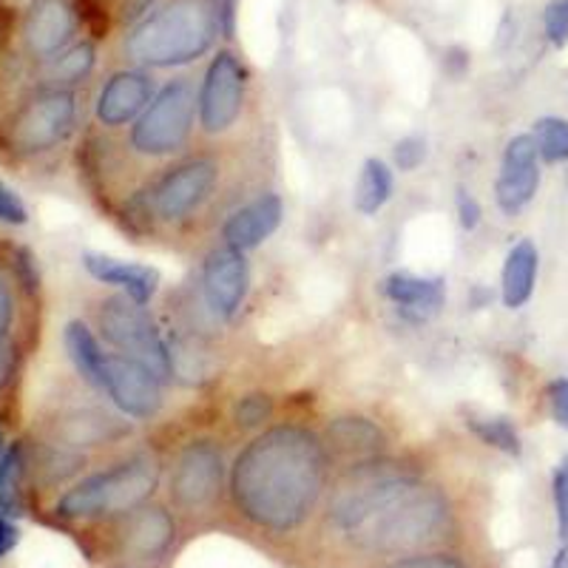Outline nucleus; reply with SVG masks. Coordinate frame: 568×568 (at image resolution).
<instances>
[{
  "label": "nucleus",
  "instance_id": "obj_32",
  "mask_svg": "<svg viewBox=\"0 0 568 568\" xmlns=\"http://www.w3.org/2000/svg\"><path fill=\"white\" fill-rule=\"evenodd\" d=\"M27 355L29 349L18 338L0 333V400H7L14 393V387H18Z\"/></svg>",
  "mask_w": 568,
  "mask_h": 568
},
{
  "label": "nucleus",
  "instance_id": "obj_6",
  "mask_svg": "<svg viewBox=\"0 0 568 568\" xmlns=\"http://www.w3.org/2000/svg\"><path fill=\"white\" fill-rule=\"evenodd\" d=\"M222 38L216 0H156L125 34V54L140 69H182Z\"/></svg>",
  "mask_w": 568,
  "mask_h": 568
},
{
  "label": "nucleus",
  "instance_id": "obj_2",
  "mask_svg": "<svg viewBox=\"0 0 568 568\" xmlns=\"http://www.w3.org/2000/svg\"><path fill=\"white\" fill-rule=\"evenodd\" d=\"M247 162L240 142L205 145L185 151L176 160L151 171L140 185L114 207V220L142 240H196L242 202L247 187Z\"/></svg>",
  "mask_w": 568,
  "mask_h": 568
},
{
  "label": "nucleus",
  "instance_id": "obj_9",
  "mask_svg": "<svg viewBox=\"0 0 568 568\" xmlns=\"http://www.w3.org/2000/svg\"><path fill=\"white\" fill-rule=\"evenodd\" d=\"M83 535L94 540V557L103 568H171L185 529L171 506L154 497Z\"/></svg>",
  "mask_w": 568,
  "mask_h": 568
},
{
  "label": "nucleus",
  "instance_id": "obj_5",
  "mask_svg": "<svg viewBox=\"0 0 568 568\" xmlns=\"http://www.w3.org/2000/svg\"><path fill=\"white\" fill-rule=\"evenodd\" d=\"M231 449L220 429H187L162 449L165 504L180 517L182 529H211L225 517Z\"/></svg>",
  "mask_w": 568,
  "mask_h": 568
},
{
  "label": "nucleus",
  "instance_id": "obj_34",
  "mask_svg": "<svg viewBox=\"0 0 568 568\" xmlns=\"http://www.w3.org/2000/svg\"><path fill=\"white\" fill-rule=\"evenodd\" d=\"M551 504H555L557 537H568V453L557 460L551 471Z\"/></svg>",
  "mask_w": 568,
  "mask_h": 568
},
{
  "label": "nucleus",
  "instance_id": "obj_1",
  "mask_svg": "<svg viewBox=\"0 0 568 568\" xmlns=\"http://www.w3.org/2000/svg\"><path fill=\"white\" fill-rule=\"evenodd\" d=\"M336 464L318 424L276 418L231 455L225 515L247 537L291 546L316 531Z\"/></svg>",
  "mask_w": 568,
  "mask_h": 568
},
{
  "label": "nucleus",
  "instance_id": "obj_29",
  "mask_svg": "<svg viewBox=\"0 0 568 568\" xmlns=\"http://www.w3.org/2000/svg\"><path fill=\"white\" fill-rule=\"evenodd\" d=\"M278 415V400L273 393L265 389H251V393L233 398L231 409H227V426H231L233 435H242V438H251L258 429H265L267 424H273Z\"/></svg>",
  "mask_w": 568,
  "mask_h": 568
},
{
  "label": "nucleus",
  "instance_id": "obj_23",
  "mask_svg": "<svg viewBox=\"0 0 568 568\" xmlns=\"http://www.w3.org/2000/svg\"><path fill=\"white\" fill-rule=\"evenodd\" d=\"M63 349L71 369H74V375H78V382L83 384V387H89L91 393H98L100 373H103V358L109 349H105V344L100 342V336L94 333L89 318L78 316L65 322Z\"/></svg>",
  "mask_w": 568,
  "mask_h": 568
},
{
  "label": "nucleus",
  "instance_id": "obj_37",
  "mask_svg": "<svg viewBox=\"0 0 568 568\" xmlns=\"http://www.w3.org/2000/svg\"><path fill=\"white\" fill-rule=\"evenodd\" d=\"M0 222L7 227H27L29 225V205L12 185L0 180Z\"/></svg>",
  "mask_w": 568,
  "mask_h": 568
},
{
  "label": "nucleus",
  "instance_id": "obj_41",
  "mask_svg": "<svg viewBox=\"0 0 568 568\" xmlns=\"http://www.w3.org/2000/svg\"><path fill=\"white\" fill-rule=\"evenodd\" d=\"M549 568H568V537H562L560 540V549H557V555L551 557Z\"/></svg>",
  "mask_w": 568,
  "mask_h": 568
},
{
  "label": "nucleus",
  "instance_id": "obj_42",
  "mask_svg": "<svg viewBox=\"0 0 568 568\" xmlns=\"http://www.w3.org/2000/svg\"><path fill=\"white\" fill-rule=\"evenodd\" d=\"M7 424H3V420H0V458H3V449H7Z\"/></svg>",
  "mask_w": 568,
  "mask_h": 568
},
{
  "label": "nucleus",
  "instance_id": "obj_4",
  "mask_svg": "<svg viewBox=\"0 0 568 568\" xmlns=\"http://www.w3.org/2000/svg\"><path fill=\"white\" fill-rule=\"evenodd\" d=\"M162 489V449L129 444L105 455L49 500V520L58 529L89 531L154 500Z\"/></svg>",
  "mask_w": 568,
  "mask_h": 568
},
{
  "label": "nucleus",
  "instance_id": "obj_30",
  "mask_svg": "<svg viewBox=\"0 0 568 568\" xmlns=\"http://www.w3.org/2000/svg\"><path fill=\"white\" fill-rule=\"evenodd\" d=\"M531 140L537 145L542 165H566L568 162V120L560 114L537 116L531 125Z\"/></svg>",
  "mask_w": 568,
  "mask_h": 568
},
{
  "label": "nucleus",
  "instance_id": "obj_18",
  "mask_svg": "<svg viewBox=\"0 0 568 568\" xmlns=\"http://www.w3.org/2000/svg\"><path fill=\"white\" fill-rule=\"evenodd\" d=\"M318 429L336 469L393 453V435L387 433V426L358 409L329 415L318 424Z\"/></svg>",
  "mask_w": 568,
  "mask_h": 568
},
{
  "label": "nucleus",
  "instance_id": "obj_43",
  "mask_svg": "<svg viewBox=\"0 0 568 568\" xmlns=\"http://www.w3.org/2000/svg\"><path fill=\"white\" fill-rule=\"evenodd\" d=\"M0 114H3V109H0Z\"/></svg>",
  "mask_w": 568,
  "mask_h": 568
},
{
  "label": "nucleus",
  "instance_id": "obj_22",
  "mask_svg": "<svg viewBox=\"0 0 568 568\" xmlns=\"http://www.w3.org/2000/svg\"><path fill=\"white\" fill-rule=\"evenodd\" d=\"M537 278H540V247L529 236H520L517 242H511L504 256V265H500L497 293H500V304L506 311H524L526 304L535 298Z\"/></svg>",
  "mask_w": 568,
  "mask_h": 568
},
{
  "label": "nucleus",
  "instance_id": "obj_21",
  "mask_svg": "<svg viewBox=\"0 0 568 568\" xmlns=\"http://www.w3.org/2000/svg\"><path fill=\"white\" fill-rule=\"evenodd\" d=\"M80 262H83V271L89 273V278H94L109 291L125 293L140 304L154 302L162 287V273L151 265H142V262H125V258L98 251H85Z\"/></svg>",
  "mask_w": 568,
  "mask_h": 568
},
{
  "label": "nucleus",
  "instance_id": "obj_26",
  "mask_svg": "<svg viewBox=\"0 0 568 568\" xmlns=\"http://www.w3.org/2000/svg\"><path fill=\"white\" fill-rule=\"evenodd\" d=\"M94 65H98V45L91 40H80V43L69 45L60 58L38 65V85L78 91V85L91 78Z\"/></svg>",
  "mask_w": 568,
  "mask_h": 568
},
{
  "label": "nucleus",
  "instance_id": "obj_38",
  "mask_svg": "<svg viewBox=\"0 0 568 568\" xmlns=\"http://www.w3.org/2000/svg\"><path fill=\"white\" fill-rule=\"evenodd\" d=\"M455 213H458V225L466 233H475L484 222V205L466 185L455 187Z\"/></svg>",
  "mask_w": 568,
  "mask_h": 568
},
{
  "label": "nucleus",
  "instance_id": "obj_28",
  "mask_svg": "<svg viewBox=\"0 0 568 568\" xmlns=\"http://www.w3.org/2000/svg\"><path fill=\"white\" fill-rule=\"evenodd\" d=\"M464 424L480 444L495 449V453L506 455V458H520L524 455V438H520V429H517L509 415L466 409Z\"/></svg>",
  "mask_w": 568,
  "mask_h": 568
},
{
  "label": "nucleus",
  "instance_id": "obj_8",
  "mask_svg": "<svg viewBox=\"0 0 568 568\" xmlns=\"http://www.w3.org/2000/svg\"><path fill=\"white\" fill-rule=\"evenodd\" d=\"M134 426L136 424L114 413L98 393H91L89 387L80 384L78 389L45 400L29 435L60 446V449H69V453L100 460L129 446L134 438Z\"/></svg>",
  "mask_w": 568,
  "mask_h": 568
},
{
  "label": "nucleus",
  "instance_id": "obj_36",
  "mask_svg": "<svg viewBox=\"0 0 568 568\" xmlns=\"http://www.w3.org/2000/svg\"><path fill=\"white\" fill-rule=\"evenodd\" d=\"M542 34L555 49L568 45V0H551L542 9Z\"/></svg>",
  "mask_w": 568,
  "mask_h": 568
},
{
  "label": "nucleus",
  "instance_id": "obj_17",
  "mask_svg": "<svg viewBox=\"0 0 568 568\" xmlns=\"http://www.w3.org/2000/svg\"><path fill=\"white\" fill-rule=\"evenodd\" d=\"M154 94V78L140 65L114 71L103 80L94 105H91V116H94L91 129L100 131V134H123L136 116L149 109Z\"/></svg>",
  "mask_w": 568,
  "mask_h": 568
},
{
  "label": "nucleus",
  "instance_id": "obj_11",
  "mask_svg": "<svg viewBox=\"0 0 568 568\" xmlns=\"http://www.w3.org/2000/svg\"><path fill=\"white\" fill-rule=\"evenodd\" d=\"M85 318L111 353L134 355L149 364L165 384H174L169 338L149 304H140L120 291L98 293L89 298Z\"/></svg>",
  "mask_w": 568,
  "mask_h": 568
},
{
  "label": "nucleus",
  "instance_id": "obj_7",
  "mask_svg": "<svg viewBox=\"0 0 568 568\" xmlns=\"http://www.w3.org/2000/svg\"><path fill=\"white\" fill-rule=\"evenodd\" d=\"M78 134V91L34 85L0 114V160L12 169H40L58 160Z\"/></svg>",
  "mask_w": 568,
  "mask_h": 568
},
{
  "label": "nucleus",
  "instance_id": "obj_16",
  "mask_svg": "<svg viewBox=\"0 0 568 568\" xmlns=\"http://www.w3.org/2000/svg\"><path fill=\"white\" fill-rule=\"evenodd\" d=\"M80 29L78 7L71 0H29L20 18V43L34 69L74 45Z\"/></svg>",
  "mask_w": 568,
  "mask_h": 568
},
{
  "label": "nucleus",
  "instance_id": "obj_25",
  "mask_svg": "<svg viewBox=\"0 0 568 568\" xmlns=\"http://www.w3.org/2000/svg\"><path fill=\"white\" fill-rule=\"evenodd\" d=\"M40 318L27 307L23 296H20L18 284H14L12 273H9L7 258L0 253V333L3 336H14L23 347L32 353L34 338L40 333Z\"/></svg>",
  "mask_w": 568,
  "mask_h": 568
},
{
  "label": "nucleus",
  "instance_id": "obj_33",
  "mask_svg": "<svg viewBox=\"0 0 568 568\" xmlns=\"http://www.w3.org/2000/svg\"><path fill=\"white\" fill-rule=\"evenodd\" d=\"M429 156V142L420 134H407L395 140L393 145V169L400 171V174H413Z\"/></svg>",
  "mask_w": 568,
  "mask_h": 568
},
{
  "label": "nucleus",
  "instance_id": "obj_3",
  "mask_svg": "<svg viewBox=\"0 0 568 568\" xmlns=\"http://www.w3.org/2000/svg\"><path fill=\"white\" fill-rule=\"evenodd\" d=\"M460 526L464 517L455 491L426 469L384 500L336 549L369 566L418 551L453 549Z\"/></svg>",
  "mask_w": 568,
  "mask_h": 568
},
{
  "label": "nucleus",
  "instance_id": "obj_14",
  "mask_svg": "<svg viewBox=\"0 0 568 568\" xmlns=\"http://www.w3.org/2000/svg\"><path fill=\"white\" fill-rule=\"evenodd\" d=\"M251 262L247 253L233 251L227 245H211L200 262L196 273V298L202 316L216 327H225L240 318L251 296Z\"/></svg>",
  "mask_w": 568,
  "mask_h": 568
},
{
  "label": "nucleus",
  "instance_id": "obj_39",
  "mask_svg": "<svg viewBox=\"0 0 568 568\" xmlns=\"http://www.w3.org/2000/svg\"><path fill=\"white\" fill-rule=\"evenodd\" d=\"M18 540H20L18 526L12 524V517L0 511V560L12 555V549L18 546Z\"/></svg>",
  "mask_w": 568,
  "mask_h": 568
},
{
  "label": "nucleus",
  "instance_id": "obj_31",
  "mask_svg": "<svg viewBox=\"0 0 568 568\" xmlns=\"http://www.w3.org/2000/svg\"><path fill=\"white\" fill-rule=\"evenodd\" d=\"M364 568H471V562L455 549H433L407 557H393V560L369 562Z\"/></svg>",
  "mask_w": 568,
  "mask_h": 568
},
{
  "label": "nucleus",
  "instance_id": "obj_24",
  "mask_svg": "<svg viewBox=\"0 0 568 568\" xmlns=\"http://www.w3.org/2000/svg\"><path fill=\"white\" fill-rule=\"evenodd\" d=\"M32 504V469H29L27 435L9 440L0 458V511L20 517Z\"/></svg>",
  "mask_w": 568,
  "mask_h": 568
},
{
  "label": "nucleus",
  "instance_id": "obj_15",
  "mask_svg": "<svg viewBox=\"0 0 568 568\" xmlns=\"http://www.w3.org/2000/svg\"><path fill=\"white\" fill-rule=\"evenodd\" d=\"M542 185V162L537 154V145L529 131L509 136L504 145V154L497 162V174L491 182V196H495L497 211L504 216L524 213L537 200Z\"/></svg>",
  "mask_w": 568,
  "mask_h": 568
},
{
  "label": "nucleus",
  "instance_id": "obj_13",
  "mask_svg": "<svg viewBox=\"0 0 568 568\" xmlns=\"http://www.w3.org/2000/svg\"><path fill=\"white\" fill-rule=\"evenodd\" d=\"M169 387L134 355L105 353L98 395L131 424H151L169 407Z\"/></svg>",
  "mask_w": 568,
  "mask_h": 568
},
{
  "label": "nucleus",
  "instance_id": "obj_10",
  "mask_svg": "<svg viewBox=\"0 0 568 568\" xmlns=\"http://www.w3.org/2000/svg\"><path fill=\"white\" fill-rule=\"evenodd\" d=\"M116 142L123 154L145 174L194 149L196 85L187 78H174L160 85L149 109L123 134H116Z\"/></svg>",
  "mask_w": 568,
  "mask_h": 568
},
{
  "label": "nucleus",
  "instance_id": "obj_20",
  "mask_svg": "<svg viewBox=\"0 0 568 568\" xmlns=\"http://www.w3.org/2000/svg\"><path fill=\"white\" fill-rule=\"evenodd\" d=\"M382 296L407 322H433L446 307V278L420 276L413 271H393L382 278Z\"/></svg>",
  "mask_w": 568,
  "mask_h": 568
},
{
  "label": "nucleus",
  "instance_id": "obj_12",
  "mask_svg": "<svg viewBox=\"0 0 568 568\" xmlns=\"http://www.w3.org/2000/svg\"><path fill=\"white\" fill-rule=\"evenodd\" d=\"M251 69L231 49H220L196 85V140L205 145H233L247 129Z\"/></svg>",
  "mask_w": 568,
  "mask_h": 568
},
{
  "label": "nucleus",
  "instance_id": "obj_40",
  "mask_svg": "<svg viewBox=\"0 0 568 568\" xmlns=\"http://www.w3.org/2000/svg\"><path fill=\"white\" fill-rule=\"evenodd\" d=\"M216 9H220L222 38L231 40L233 29H236V0H216Z\"/></svg>",
  "mask_w": 568,
  "mask_h": 568
},
{
  "label": "nucleus",
  "instance_id": "obj_27",
  "mask_svg": "<svg viewBox=\"0 0 568 568\" xmlns=\"http://www.w3.org/2000/svg\"><path fill=\"white\" fill-rule=\"evenodd\" d=\"M395 196V169L382 156H367L353 185V207L362 216H375Z\"/></svg>",
  "mask_w": 568,
  "mask_h": 568
},
{
  "label": "nucleus",
  "instance_id": "obj_35",
  "mask_svg": "<svg viewBox=\"0 0 568 568\" xmlns=\"http://www.w3.org/2000/svg\"><path fill=\"white\" fill-rule=\"evenodd\" d=\"M542 400H546L549 418L555 420L557 429L568 433V375H555L542 389Z\"/></svg>",
  "mask_w": 568,
  "mask_h": 568
},
{
  "label": "nucleus",
  "instance_id": "obj_19",
  "mask_svg": "<svg viewBox=\"0 0 568 568\" xmlns=\"http://www.w3.org/2000/svg\"><path fill=\"white\" fill-rule=\"evenodd\" d=\"M284 222V200L273 187H258L253 196L233 205L222 216L216 236L220 245L233 247V251L253 253L265 245L267 240L276 236V231Z\"/></svg>",
  "mask_w": 568,
  "mask_h": 568
}]
</instances>
